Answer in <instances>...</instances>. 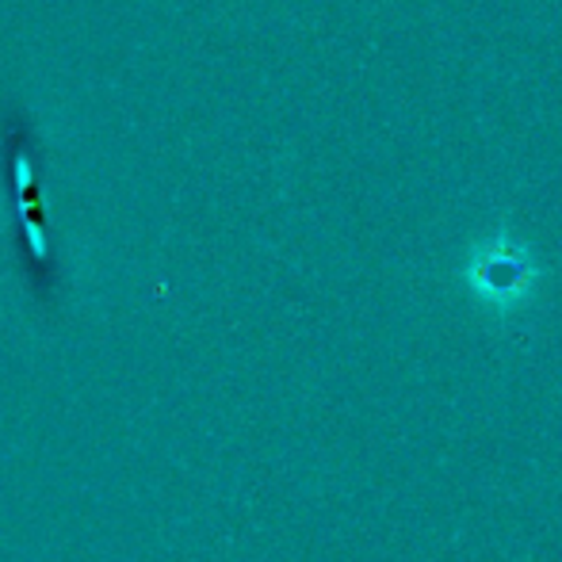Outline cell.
<instances>
[{
  "mask_svg": "<svg viewBox=\"0 0 562 562\" xmlns=\"http://www.w3.org/2000/svg\"><path fill=\"white\" fill-rule=\"evenodd\" d=\"M536 280H540V265L509 234L479 241L467 260V288L474 291L479 303L494 306V311H517L520 303H528Z\"/></svg>",
  "mask_w": 562,
  "mask_h": 562,
  "instance_id": "1",
  "label": "cell"
}]
</instances>
